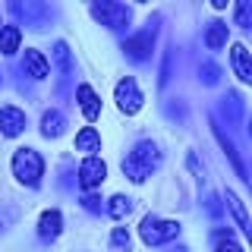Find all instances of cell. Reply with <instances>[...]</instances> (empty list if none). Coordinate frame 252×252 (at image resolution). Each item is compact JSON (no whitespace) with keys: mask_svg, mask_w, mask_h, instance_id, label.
Here are the masks:
<instances>
[{"mask_svg":"<svg viewBox=\"0 0 252 252\" xmlns=\"http://www.w3.org/2000/svg\"><path fill=\"white\" fill-rule=\"evenodd\" d=\"M29 129V114L16 104H0V139H19Z\"/></svg>","mask_w":252,"mask_h":252,"instance_id":"cell-14","label":"cell"},{"mask_svg":"<svg viewBox=\"0 0 252 252\" xmlns=\"http://www.w3.org/2000/svg\"><path fill=\"white\" fill-rule=\"evenodd\" d=\"M57 186L63 189V192H76V164L63 161L60 170H57Z\"/></svg>","mask_w":252,"mask_h":252,"instance_id":"cell-30","label":"cell"},{"mask_svg":"<svg viewBox=\"0 0 252 252\" xmlns=\"http://www.w3.org/2000/svg\"><path fill=\"white\" fill-rule=\"evenodd\" d=\"M205 211H208L211 220H220V218L227 215V211H224V202H220L218 192H208V195H205Z\"/></svg>","mask_w":252,"mask_h":252,"instance_id":"cell-31","label":"cell"},{"mask_svg":"<svg viewBox=\"0 0 252 252\" xmlns=\"http://www.w3.org/2000/svg\"><path fill=\"white\" fill-rule=\"evenodd\" d=\"M230 69L243 85L252 82V51H249V44H243V41L230 44Z\"/></svg>","mask_w":252,"mask_h":252,"instance_id":"cell-18","label":"cell"},{"mask_svg":"<svg viewBox=\"0 0 252 252\" xmlns=\"http://www.w3.org/2000/svg\"><path fill=\"white\" fill-rule=\"evenodd\" d=\"M19 69L22 76L29 79V82H44L47 76H51V63H47V54L38 51V47H26L19 57Z\"/></svg>","mask_w":252,"mask_h":252,"instance_id":"cell-13","label":"cell"},{"mask_svg":"<svg viewBox=\"0 0 252 252\" xmlns=\"http://www.w3.org/2000/svg\"><path fill=\"white\" fill-rule=\"evenodd\" d=\"M104 180H107V161L101 155L79 161V167H76V189L79 192H98Z\"/></svg>","mask_w":252,"mask_h":252,"instance_id":"cell-8","label":"cell"},{"mask_svg":"<svg viewBox=\"0 0 252 252\" xmlns=\"http://www.w3.org/2000/svg\"><path fill=\"white\" fill-rule=\"evenodd\" d=\"M161 167H164V152H161V145H158L155 139H136L132 148L120 161L123 177L129 180V183H136V186L148 183V177L158 173Z\"/></svg>","mask_w":252,"mask_h":252,"instance_id":"cell-1","label":"cell"},{"mask_svg":"<svg viewBox=\"0 0 252 252\" xmlns=\"http://www.w3.org/2000/svg\"><path fill=\"white\" fill-rule=\"evenodd\" d=\"M22 51V29L16 22H0V57H16Z\"/></svg>","mask_w":252,"mask_h":252,"instance_id":"cell-21","label":"cell"},{"mask_svg":"<svg viewBox=\"0 0 252 252\" xmlns=\"http://www.w3.org/2000/svg\"><path fill=\"white\" fill-rule=\"evenodd\" d=\"M13 220H16V208H13V205H6V202H0V233L10 230Z\"/></svg>","mask_w":252,"mask_h":252,"instance_id":"cell-32","label":"cell"},{"mask_svg":"<svg viewBox=\"0 0 252 252\" xmlns=\"http://www.w3.org/2000/svg\"><path fill=\"white\" fill-rule=\"evenodd\" d=\"M47 63H51V69L60 73V79H73V73H76V57H73V51H69V44L63 41V38H57V41L51 44Z\"/></svg>","mask_w":252,"mask_h":252,"instance_id":"cell-17","label":"cell"},{"mask_svg":"<svg viewBox=\"0 0 252 252\" xmlns=\"http://www.w3.org/2000/svg\"><path fill=\"white\" fill-rule=\"evenodd\" d=\"M211 132H215V139H218V145H220V152L227 155V161H230V167L236 170V177L243 180V183H249V170H246V161H243V152H240V145L233 142L230 132H224V126H220L215 117H211Z\"/></svg>","mask_w":252,"mask_h":252,"instance_id":"cell-10","label":"cell"},{"mask_svg":"<svg viewBox=\"0 0 252 252\" xmlns=\"http://www.w3.org/2000/svg\"><path fill=\"white\" fill-rule=\"evenodd\" d=\"M233 26H240L243 32L252 29V0H236V6H233Z\"/></svg>","mask_w":252,"mask_h":252,"instance_id":"cell-29","label":"cell"},{"mask_svg":"<svg viewBox=\"0 0 252 252\" xmlns=\"http://www.w3.org/2000/svg\"><path fill=\"white\" fill-rule=\"evenodd\" d=\"M10 173H13V180H16L22 189L38 192V189L44 186V177H47V161H44V155L38 152V148L19 145V148L10 155Z\"/></svg>","mask_w":252,"mask_h":252,"instance_id":"cell-3","label":"cell"},{"mask_svg":"<svg viewBox=\"0 0 252 252\" xmlns=\"http://www.w3.org/2000/svg\"><path fill=\"white\" fill-rule=\"evenodd\" d=\"M170 252H189V249H186V246H183V243H177V246H173V249H170Z\"/></svg>","mask_w":252,"mask_h":252,"instance_id":"cell-34","label":"cell"},{"mask_svg":"<svg viewBox=\"0 0 252 252\" xmlns=\"http://www.w3.org/2000/svg\"><path fill=\"white\" fill-rule=\"evenodd\" d=\"M6 13L13 16L19 29L29 32H47L54 26V16H57V10L44 0H13V3H6Z\"/></svg>","mask_w":252,"mask_h":252,"instance_id":"cell-4","label":"cell"},{"mask_svg":"<svg viewBox=\"0 0 252 252\" xmlns=\"http://www.w3.org/2000/svg\"><path fill=\"white\" fill-rule=\"evenodd\" d=\"M63 227H66V218H63L60 208H44L38 215V224H35V236L41 246H54V243L63 236Z\"/></svg>","mask_w":252,"mask_h":252,"instance_id":"cell-11","label":"cell"},{"mask_svg":"<svg viewBox=\"0 0 252 252\" xmlns=\"http://www.w3.org/2000/svg\"><path fill=\"white\" fill-rule=\"evenodd\" d=\"M161 29H164V13H152L145 19V26L136 29V32H129V35L120 41L123 57L129 60L132 66H145V63H152L158 38H161Z\"/></svg>","mask_w":252,"mask_h":252,"instance_id":"cell-2","label":"cell"},{"mask_svg":"<svg viewBox=\"0 0 252 252\" xmlns=\"http://www.w3.org/2000/svg\"><path fill=\"white\" fill-rule=\"evenodd\" d=\"M211 117H215L220 126H227V129H236V126L243 123V117H246V101H243V94L236 89H230L227 94H220L218 110Z\"/></svg>","mask_w":252,"mask_h":252,"instance_id":"cell-9","label":"cell"},{"mask_svg":"<svg viewBox=\"0 0 252 252\" xmlns=\"http://www.w3.org/2000/svg\"><path fill=\"white\" fill-rule=\"evenodd\" d=\"M195 79H199L202 89H215V85H220V79H224V69H220L218 60L205 57V60H199V66H195Z\"/></svg>","mask_w":252,"mask_h":252,"instance_id":"cell-23","label":"cell"},{"mask_svg":"<svg viewBox=\"0 0 252 252\" xmlns=\"http://www.w3.org/2000/svg\"><path fill=\"white\" fill-rule=\"evenodd\" d=\"M73 152L85 155V158L101 155V132L94 129V126H82V129L76 132V139H73Z\"/></svg>","mask_w":252,"mask_h":252,"instance_id":"cell-22","label":"cell"},{"mask_svg":"<svg viewBox=\"0 0 252 252\" xmlns=\"http://www.w3.org/2000/svg\"><path fill=\"white\" fill-rule=\"evenodd\" d=\"M73 101H76L79 114L85 117V123H89V126L101 120L104 101H101V94H98V92H94V85H89V82H79L76 89H73Z\"/></svg>","mask_w":252,"mask_h":252,"instance_id":"cell-12","label":"cell"},{"mask_svg":"<svg viewBox=\"0 0 252 252\" xmlns=\"http://www.w3.org/2000/svg\"><path fill=\"white\" fill-rule=\"evenodd\" d=\"M3 85H6V69L0 66V89H3Z\"/></svg>","mask_w":252,"mask_h":252,"instance_id":"cell-33","label":"cell"},{"mask_svg":"<svg viewBox=\"0 0 252 252\" xmlns=\"http://www.w3.org/2000/svg\"><path fill=\"white\" fill-rule=\"evenodd\" d=\"M211 252H246V249L230 227H215L211 230Z\"/></svg>","mask_w":252,"mask_h":252,"instance_id":"cell-24","label":"cell"},{"mask_svg":"<svg viewBox=\"0 0 252 252\" xmlns=\"http://www.w3.org/2000/svg\"><path fill=\"white\" fill-rule=\"evenodd\" d=\"M202 44H205V51H211V54L224 51V47L230 44V26H227L224 19L205 22V29H202Z\"/></svg>","mask_w":252,"mask_h":252,"instance_id":"cell-16","label":"cell"},{"mask_svg":"<svg viewBox=\"0 0 252 252\" xmlns=\"http://www.w3.org/2000/svg\"><path fill=\"white\" fill-rule=\"evenodd\" d=\"M114 104L123 117H136L142 107H145V92H142L139 79L136 76H123L117 79L114 85Z\"/></svg>","mask_w":252,"mask_h":252,"instance_id":"cell-7","label":"cell"},{"mask_svg":"<svg viewBox=\"0 0 252 252\" xmlns=\"http://www.w3.org/2000/svg\"><path fill=\"white\" fill-rule=\"evenodd\" d=\"M89 13L98 26H104L114 35L126 38L132 32V6L129 3H120V0H92Z\"/></svg>","mask_w":252,"mask_h":252,"instance_id":"cell-5","label":"cell"},{"mask_svg":"<svg viewBox=\"0 0 252 252\" xmlns=\"http://www.w3.org/2000/svg\"><path fill=\"white\" fill-rule=\"evenodd\" d=\"M164 117H167L170 123H177V126H186L189 123V104H186V98H167V101H164Z\"/></svg>","mask_w":252,"mask_h":252,"instance_id":"cell-25","label":"cell"},{"mask_svg":"<svg viewBox=\"0 0 252 252\" xmlns=\"http://www.w3.org/2000/svg\"><path fill=\"white\" fill-rule=\"evenodd\" d=\"M183 233V224L173 218H161L155 211H148L145 218L139 220V240L145 243L148 249H158V246H170V243L180 240Z\"/></svg>","mask_w":252,"mask_h":252,"instance_id":"cell-6","label":"cell"},{"mask_svg":"<svg viewBox=\"0 0 252 252\" xmlns=\"http://www.w3.org/2000/svg\"><path fill=\"white\" fill-rule=\"evenodd\" d=\"M173 66H177V47H167L161 60V73H158V89H167L173 79Z\"/></svg>","mask_w":252,"mask_h":252,"instance_id":"cell-27","label":"cell"},{"mask_svg":"<svg viewBox=\"0 0 252 252\" xmlns=\"http://www.w3.org/2000/svg\"><path fill=\"white\" fill-rule=\"evenodd\" d=\"M132 208H136V199L126 195V192H114L110 199H104V215L110 220H117V224H123V220L132 215Z\"/></svg>","mask_w":252,"mask_h":252,"instance_id":"cell-20","label":"cell"},{"mask_svg":"<svg viewBox=\"0 0 252 252\" xmlns=\"http://www.w3.org/2000/svg\"><path fill=\"white\" fill-rule=\"evenodd\" d=\"M220 202H224V211H230V215H233L236 230H240L243 236H249V233H252V227H249V215H246V202L240 199V192L227 186V189H224V195H220Z\"/></svg>","mask_w":252,"mask_h":252,"instance_id":"cell-19","label":"cell"},{"mask_svg":"<svg viewBox=\"0 0 252 252\" xmlns=\"http://www.w3.org/2000/svg\"><path fill=\"white\" fill-rule=\"evenodd\" d=\"M79 208H82L85 215H92V218L104 215V195H101V189L98 192H79Z\"/></svg>","mask_w":252,"mask_h":252,"instance_id":"cell-26","label":"cell"},{"mask_svg":"<svg viewBox=\"0 0 252 252\" xmlns=\"http://www.w3.org/2000/svg\"><path fill=\"white\" fill-rule=\"evenodd\" d=\"M66 126H69V120H66V114H63L60 107H44L41 110V120H38V132H41V139H47V142L60 139L63 132H66Z\"/></svg>","mask_w":252,"mask_h":252,"instance_id":"cell-15","label":"cell"},{"mask_svg":"<svg viewBox=\"0 0 252 252\" xmlns=\"http://www.w3.org/2000/svg\"><path fill=\"white\" fill-rule=\"evenodd\" d=\"M132 249V233H129V227H114L110 230V252H129Z\"/></svg>","mask_w":252,"mask_h":252,"instance_id":"cell-28","label":"cell"}]
</instances>
